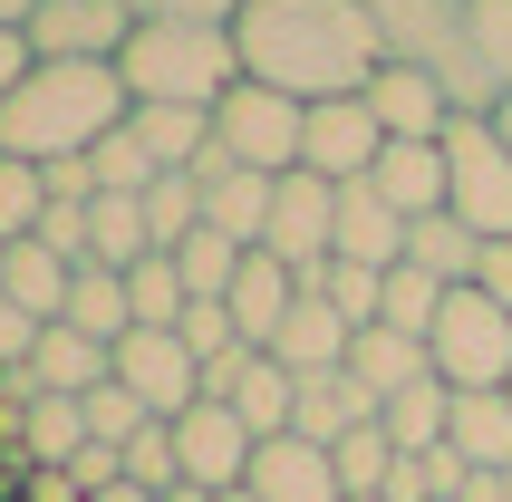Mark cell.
Masks as SVG:
<instances>
[{"label":"cell","instance_id":"37","mask_svg":"<svg viewBox=\"0 0 512 502\" xmlns=\"http://www.w3.org/2000/svg\"><path fill=\"white\" fill-rule=\"evenodd\" d=\"M435 309H445V280L416 271V261H397V271H387V300H377V319H387V329H406V338H426V329H435Z\"/></svg>","mask_w":512,"mask_h":502},{"label":"cell","instance_id":"27","mask_svg":"<svg viewBox=\"0 0 512 502\" xmlns=\"http://www.w3.org/2000/svg\"><path fill=\"white\" fill-rule=\"evenodd\" d=\"M126 126H136V145L155 155V174H194L203 155H213V107H136Z\"/></svg>","mask_w":512,"mask_h":502},{"label":"cell","instance_id":"34","mask_svg":"<svg viewBox=\"0 0 512 502\" xmlns=\"http://www.w3.org/2000/svg\"><path fill=\"white\" fill-rule=\"evenodd\" d=\"M329 464H339V493L348 502H368V493H387V474H397V445H387V425H358V435H339L329 445Z\"/></svg>","mask_w":512,"mask_h":502},{"label":"cell","instance_id":"41","mask_svg":"<svg viewBox=\"0 0 512 502\" xmlns=\"http://www.w3.org/2000/svg\"><path fill=\"white\" fill-rule=\"evenodd\" d=\"M174 338L194 348V367H203V377H213V367H223V358H242V348H252V338L232 329V309H223V300H194V309H184V319H174Z\"/></svg>","mask_w":512,"mask_h":502},{"label":"cell","instance_id":"54","mask_svg":"<svg viewBox=\"0 0 512 502\" xmlns=\"http://www.w3.org/2000/svg\"><path fill=\"white\" fill-rule=\"evenodd\" d=\"M503 396H512V387H503Z\"/></svg>","mask_w":512,"mask_h":502},{"label":"cell","instance_id":"51","mask_svg":"<svg viewBox=\"0 0 512 502\" xmlns=\"http://www.w3.org/2000/svg\"><path fill=\"white\" fill-rule=\"evenodd\" d=\"M213 502H252V493H213Z\"/></svg>","mask_w":512,"mask_h":502},{"label":"cell","instance_id":"53","mask_svg":"<svg viewBox=\"0 0 512 502\" xmlns=\"http://www.w3.org/2000/svg\"><path fill=\"white\" fill-rule=\"evenodd\" d=\"M503 493H512V474H503Z\"/></svg>","mask_w":512,"mask_h":502},{"label":"cell","instance_id":"38","mask_svg":"<svg viewBox=\"0 0 512 502\" xmlns=\"http://www.w3.org/2000/svg\"><path fill=\"white\" fill-rule=\"evenodd\" d=\"M39 223H49V174L20 165V155H0V242H29Z\"/></svg>","mask_w":512,"mask_h":502},{"label":"cell","instance_id":"11","mask_svg":"<svg viewBox=\"0 0 512 502\" xmlns=\"http://www.w3.org/2000/svg\"><path fill=\"white\" fill-rule=\"evenodd\" d=\"M271 261L310 280L329 251H339V184H319V174H281V194H271V232H261Z\"/></svg>","mask_w":512,"mask_h":502},{"label":"cell","instance_id":"9","mask_svg":"<svg viewBox=\"0 0 512 502\" xmlns=\"http://www.w3.org/2000/svg\"><path fill=\"white\" fill-rule=\"evenodd\" d=\"M116 387L136 396L155 425H174L203 396V367H194V348H184L174 329H126V338H116Z\"/></svg>","mask_w":512,"mask_h":502},{"label":"cell","instance_id":"26","mask_svg":"<svg viewBox=\"0 0 512 502\" xmlns=\"http://www.w3.org/2000/svg\"><path fill=\"white\" fill-rule=\"evenodd\" d=\"M78 454H87L78 396H20V464L29 474H68Z\"/></svg>","mask_w":512,"mask_h":502},{"label":"cell","instance_id":"12","mask_svg":"<svg viewBox=\"0 0 512 502\" xmlns=\"http://www.w3.org/2000/svg\"><path fill=\"white\" fill-rule=\"evenodd\" d=\"M136 39V0H39V20H29V49L39 58H97L116 68Z\"/></svg>","mask_w":512,"mask_h":502},{"label":"cell","instance_id":"35","mask_svg":"<svg viewBox=\"0 0 512 502\" xmlns=\"http://www.w3.org/2000/svg\"><path fill=\"white\" fill-rule=\"evenodd\" d=\"M242 261H252V251L232 242V232H213V223H203L194 242L174 251V271H184V290H194V300H223L232 280H242Z\"/></svg>","mask_w":512,"mask_h":502},{"label":"cell","instance_id":"14","mask_svg":"<svg viewBox=\"0 0 512 502\" xmlns=\"http://www.w3.org/2000/svg\"><path fill=\"white\" fill-rule=\"evenodd\" d=\"M368 116L387 126V145H445L455 97H445V78H426V68H377L368 78Z\"/></svg>","mask_w":512,"mask_h":502},{"label":"cell","instance_id":"36","mask_svg":"<svg viewBox=\"0 0 512 502\" xmlns=\"http://www.w3.org/2000/svg\"><path fill=\"white\" fill-rule=\"evenodd\" d=\"M464 29H474V68H484L493 107L512 97V0H464Z\"/></svg>","mask_w":512,"mask_h":502},{"label":"cell","instance_id":"40","mask_svg":"<svg viewBox=\"0 0 512 502\" xmlns=\"http://www.w3.org/2000/svg\"><path fill=\"white\" fill-rule=\"evenodd\" d=\"M78 416H87V445H116V454H126V445L145 435V425H155V416L136 406V396L116 387V377H107V387H87V396H78Z\"/></svg>","mask_w":512,"mask_h":502},{"label":"cell","instance_id":"47","mask_svg":"<svg viewBox=\"0 0 512 502\" xmlns=\"http://www.w3.org/2000/svg\"><path fill=\"white\" fill-rule=\"evenodd\" d=\"M87 502H165V493H145V483H126V474H116L107 493H87Z\"/></svg>","mask_w":512,"mask_h":502},{"label":"cell","instance_id":"15","mask_svg":"<svg viewBox=\"0 0 512 502\" xmlns=\"http://www.w3.org/2000/svg\"><path fill=\"white\" fill-rule=\"evenodd\" d=\"M242 493H252V502H348V493H339V464H329V445H310V435H271V445L252 454Z\"/></svg>","mask_w":512,"mask_h":502},{"label":"cell","instance_id":"49","mask_svg":"<svg viewBox=\"0 0 512 502\" xmlns=\"http://www.w3.org/2000/svg\"><path fill=\"white\" fill-rule=\"evenodd\" d=\"M165 502H213V493H194V483H174V493H165Z\"/></svg>","mask_w":512,"mask_h":502},{"label":"cell","instance_id":"6","mask_svg":"<svg viewBox=\"0 0 512 502\" xmlns=\"http://www.w3.org/2000/svg\"><path fill=\"white\" fill-rule=\"evenodd\" d=\"M445 213L474 242H512V145L493 116H455L445 126Z\"/></svg>","mask_w":512,"mask_h":502},{"label":"cell","instance_id":"7","mask_svg":"<svg viewBox=\"0 0 512 502\" xmlns=\"http://www.w3.org/2000/svg\"><path fill=\"white\" fill-rule=\"evenodd\" d=\"M300 126H310V107L281 97V87H261V78H232L223 97H213V155H223V165L300 174Z\"/></svg>","mask_w":512,"mask_h":502},{"label":"cell","instance_id":"4","mask_svg":"<svg viewBox=\"0 0 512 502\" xmlns=\"http://www.w3.org/2000/svg\"><path fill=\"white\" fill-rule=\"evenodd\" d=\"M368 20H377L387 68H426V78H445L455 116H493V87H484V68H474L464 0H368Z\"/></svg>","mask_w":512,"mask_h":502},{"label":"cell","instance_id":"50","mask_svg":"<svg viewBox=\"0 0 512 502\" xmlns=\"http://www.w3.org/2000/svg\"><path fill=\"white\" fill-rule=\"evenodd\" d=\"M493 126H503V145H512V97H503V107H493Z\"/></svg>","mask_w":512,"mask_h":502},{"label":"cell","instance_id":"31","mask_svg":"<svg viewBox=\"0 0 512 502\" xmlns=\"http://www.w3.org/2000/svg\"><path fill=\"white\" fill-rule=\"evenodd\" d=\"M406 261H416V271H435L445 290H464V280H474V261H484V242H474L455 213H426V223H406Z\"/></svg>","mask_w":512,"mask_h":502},{"label":"cell","instance_id":"23","mask_svg":"<svg viewBox=\"0 0 512 502\" xmlns=\"http://www.w3.org/2000/svg\"><path fill=\"white\" fill-rule=\"evenodd\" d=\"M377 416V396L348 377V367H329V377H300V396H290V435H310V445H339V435H358V425Z\"/></svg>","mask_w":512,"mask_h":502},{"label":"cell","instance_id":"5","mask_svg":"<svg viewBox=\"0 0 512 502\" xmlns=\"http://www.w3.org/2000/svg\"><path fill=\"white\" fill-rule=\"evenodd\" d=\"M426 358H435V377H445L455 396L512 387V309L484 300L474 280L445 290V309H435V329H426Z\"/></svg>","mask_w":512,"mask_h":502},{"label":"cell","instance_id":"42","mask_svg":"<svg viewBox=\"0 0 512 502\" xmlns=\"http://www.w3.org/2000/svg\"><path fill=\"white\" fill-rule=\"evenodd\" d=\"M126 483H145V493H174V483H184V464H174V425H145L136 445H126Z\"/></svg>","mask_w":512,"mask_h":502},{"label":"cell","instance_id":"21","mask_svg":"<svg viewBox=\"0 0 512 502\" xmlns=\"http://www.w3.org/2000/svg\"><path fill=\"white\" fill-rule=\"evenodd\" d=\"M445 454H455L464 474H512V396L503 387L455 396V416H445Z\"/></svg>","mask_w":512,"mask_h":502},{"label":"cell","instance_id":"39","mask_svg":"<svg viewBox=\"0 0 512 502\" xmlns=\"http://www.w3.org/2000/svg\"><path fill=\"white\" fill-rule=\"evenodd\" d=\"M126 116H136V107H126ZM87 174H97V194H145V184H155V155L136 145V126H116L107 145H87Z\"/></svg>","mask_w":512,"mask_h":502},{"label":"cell","instance_id":"16","mask_svg":"<svg viewBox=\"0 0 512 502\" xmlns=\"http://www.w3.org/2000/svg\"><path fill=\"white\" fill-rule=\"evenodd\" d=\"M194 184H203V223H213V232H232L242 251H261L281 174H252V165H223V155H203V165H194Z\"/></svg>","mask_w":512,"mask_h":502},{"label":"cell","instance_id":"25","mask_svg":"<svg viewBox=\"0 0 512 502\" xmlns=\"http://www.w3.org/2000/svg\"><path fill=\"white\" fill-rule=\"evenodd\" d=\"M68 280H78V261H68V251H49L39 232H29V242H10V261H0V300H20L29 319L49 329L58 309H68Z\"/></svg>","mask_w":512,"mask_h":502},{"label":"cell","instance_id":"48","mask_svg":"<svg viewBox=\"0 0 512 502\" xmlns=\"http://www.w3.org/2000/svg\"><path fill=\"white\" fill-rule=\"evenodd\" d=\"M39 20V0H0V29H29Z\"/></svg>","mask_w":512,"mask_h":502},{"label":"cell","instance_id":"45","mask_svg":"<svg viewBox=\"0 0 512 502\" xmlns=\"http://www.w3.org/2000/svg\"><path fill=\"white\" fill-rule=\"evenodd\" d=\"M39 68V49H29V29H0V107L20 97V78Z\"/></svg>","mask_w":512,"mask_h":502},{"label":"cell","instance_id":"29","mask_svg":"<svg viewBox=\"0 0 512 502\" xmlns=\"http://www.w3.org/2000/svg\"><path fill=\"white\" fill-rule=\"evenodd\" d=\"M445 416H455V387H445V377H416L406 396L377 406V425H387L397 454H435V445H445Z\"/></svg>","mask_w":512,"mask_h":502},{"label":"cell","instance_id":"2","mask_svg":"<svg viewBox=\"0 0 512 502\" xmlns=\"http://www.w3.org/2000/svg\"><path fill=\"white\" fill-rule=\"evenodd\" d=\"M126 78L97 68V58H39L20 78V97L0 107V155H20V165H68L87 145H107L126 126Z\"/></svg>","mask_w":512,"mask_h":502},{"label":"cell","instance_id":"30","mask_svg":"<svg viewBox=\"0 0 512 502\" xmlns=\"http://www.w3.org/2000/svg\"><path fill=\"white\" fill-rule=\"evenodd\" d=\"M145 251H155V232H145L136 194H97L87 203V261H97V271H136Z\"/></svg>","mask_w":512,"mask_h":502},{"label":"cell","instance_id":"33","mask_svg":"<svg viewBox=\"0 0 512 502\" xmlns=\"http://www.w3.org/2000/svg\"><path fill=\"white\" fill-rule=\"evenodd\" d=\"M126 300H136V329H174V319L194 309V290L174 271V251H145L136 271H126Z\"/></svg>","mask_w":512,"mask_h":502},{"label":"cell","instance_id":"10","mask_svg":"<svg viewBox=\"0 0 512 502\" xmlns=\"http://www.w3.org/2000/svg\"><path fill=\"white\" fill-rule=\"evenodd\" d=\"M377 155H387V126L368 116V87L310 107V126H300V174H319V184H358Z\"/></svg>","mask_w":512,"mask_h":502},{"label":"cell","instance_id":"19","mask_svg":"<svg viewBox=\"0 0 512 502\" xmlns=\"http://www.w3.org/2000/svg\"><path fill=\"white\" fill-rule=\"evenodd\" d=\"M348 319H339V300H319V290H300V309L281 319V338H271V358L290 367V377H329V367H348Z\"/></svg>","mask_w":512,"mask_h":502},{"label":"cell","instance_id":"3","mask_svg":"<svg viewBox=\"0 0 512 502\" xmlns=\"http://www.w3.org/2000/svg\"><path fill=\"white\" fill-rule=\"evenodd\" d=\"M116 78H126L136 107H213V97L242 78V49H232V29H213V20H136Z\"/></svg>","mask_w":512,"mask_h":502},{"label":"cell","instance_id":"55","mask_svg":"<svg viewBox=\"0 0 512 502\" xmlns=\"http://www.w3.org/2000/svg\"><path fill=\"white\" fill-rule=\"evenodd\" d=\"M368 502H377V493H368Z\"/></svg>","mask_w":512,"mask_h":502},{"label":"cell","instance_id":"44","mask_svg":"<svg viewBox=\"0 0 512 502\" xmlns=\"http://www.w3.org/2000/svg\"><path fill=\"white\" fill-rule=\"evenodd\" d=\"M136 20H213V29H232L242 0H136Z\"/></svg>","mask_w":512,"mask_h":502},{"label":"cell","instance_id":"46","mask_svg":"<svg viewBox=\"0 0 512 502\" xmlns=\"http://www.w3.org/2000/svg\"><path fill=\"white\" fill-rule=\"evenodd\" d=\"M474 290L512 309V242H484V261H474Z\"/></svg>","mask_w":512,"mask_h":502},{"label":"cell","instance_id":"8","mask_svg":"<svg viewBox=\"0 0 512 502\" xmlns=\"http://www.w3.org/2000/svg\"><path fill=\"white\" fill-rule=\"evenodd\" d=\"M252 454H261V435L232 416L223 396H194V406L174 416V464H184V483H194V493H242Z\"/></svg>","mask_w":512,"mask_h":502},{"label":"cell","instance_id":"13","mask_svg":"<svg viewBox=\"0 0 512 502\" xmlns=\"http://www.w3.org/2000/svg\"><path fill=\"white\" fill-rule=\"evenodd\" d=\"M203 396H223L232 416L271 445V435H290V396H300V377H290L271 348H242V358H223L213 377H203Z\"/></svg>","mask_w":512,"mask_h":502},{"label":"cell","instance_id":"17","mask_svg":"<svg viewBox=\"0 0 512 502\" xmlns=\"http://www.w3.org/2000/svg\"><path fill=\"white\" fill-rule=\"evenodd\" d=\"M107 377H116V348H97L87 329L49 319L39 348H29V367H20V396H87V387H107Z\"/></svg>","mask_w":512,"mask_h":502},{"label":"cell","instance_id":"52","mask_svg":"<svg viewBox=\"0 0 512 502\" xmlns=\"http://www.w3.org/2000/svg\"><path fill=\"white\" fill-rule=\"evenodd\" d=\"M0 261H10V242H0Z\"/></svg>","mask_w":512,"mask_h":502},{"label":"cell","instance_id":"32","mask_svg":"<svg viewBox=\"0 0 512 502\" xmlns=\"http://www.w3.org/2000/svg\"><path fill=\"white\" fill-rule=\"evenodd\" d=\"M145 232H155V251H184L203 232V184L194 174H155V184H145Z\"/></svg>","mask_w":512,"mask_h":502},{"label":"cell","instance_id":"1","mask_svg":"<svg viewBox=\"0 0 512 502\" xmlns=\"http://www.w3.org/2000/svg\"><path fill=\"white\" fill-rule=\"evenodd\" d=\"M232 49H242V78L281 87V97H300V107L358 97V87L387 68L368 0H242Z\"/></svg>","mask_w":512,"mask_h":502},{"label":"cell","instance_id":"28","mask_svg":"<svg viewBox=\"0 0 512 502\" xmlns=\"http://www.w3.org/2000/svg\"><path fill=\"white\" fill-rule=\"evenodd\" d=\"M68 329H87L97 348H116V338L136 329V300H126V271H97V261H78V280H68V309H58Z\"/></svg>","mask_w":512,"mask_h":502},{"label":"cell","instance_id":"20","mask_svg":"<svg viewBox=\"0 0 512 502\" xmlns=\"http://www.w3.org/2000/svg\"><path fill=\"white\" fill-rule=\"evenodd\" d=\"M329 261H358V271H397L406 261V213H387V203L368 194V174L339 184V251H329Z\"/></svg>","mask_w":512,"mask_h":502},{"label":"cell","instance_id":"24","mask_svg":"<svg viewBox=\"0 0 512 502\" xmlns=\"http://www.w3.org/2000/svg\"><path fill=\"white\" fill-rule=\"evenodd\" d=\"M348 377L387 406V396H406L416 377H435V358H426V338H406V329H387V319H377V329L348 338Z\"/></svg>","mask_w":512,"mask_h":502},{"label":"cell","instance_id":"22","mask_svg":"<svg viewBox=\"0 0 512 502\" xmlns=\"http://www.w3.org/2000/svg\"><path fill=\"white\" fill-rule=\"evenodd\" d=\"M368 194L387 203V213H406V223L445 213V145H387L368 165Z\"/></svg>","mask_w":512,"mask_h":502},{"label":"cell","instance_id":"18","mask_svg":"<svg viewBox=\"0 0 512 502\" xmlns=\"http://www.w3.org/2000/svg\"><path fill=\"white\" fill-rule=\"evenodd\" d=\"M223 309H232V329L252 338V348H271V338H281V319L300 309V271H290V261H271V251H252V261H242V280L223 290Z\"/></svg>","mask_w":512,"mask_h":502},{"label":"cell","instance_id":"43","mask_svg":"<svg viewBox=\"0 0 512 502\" xmlns=\"http://www.w3.org/2000/svg\"><path fill=\"white\" fill-rule=\"evenodd\" d=\"M29 348H39V319H29L20 300H0V377H20Z\"/></svg>","mask_w":512,"mask_h":502}]
</instances>
